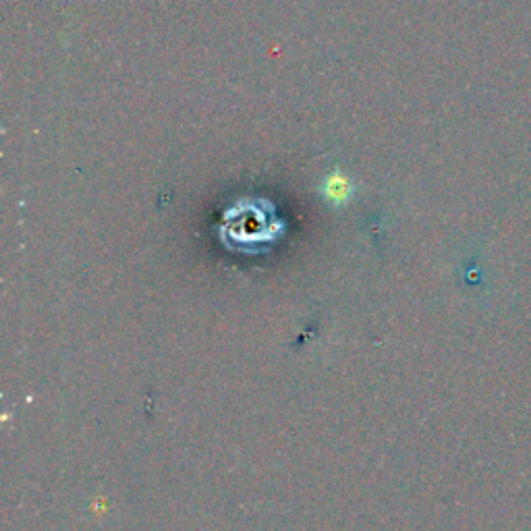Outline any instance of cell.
Returning a JSON list of instances; mask_svg holds the SVG:
<instances>
[{"label":"cell","instance_id":"cell-1","mask_svg":"<svg viewBox=\"0 0 531 531\" xmlns=\"http://www.w3.org/2000/svg\"><path fill=\"white\" fill-rule=\"evenodd\" d=\"M324 195L332 204H345L351 198V183L341 175H332L324 183Z\"/></svg>","mask_w":531,"mask_h":531}]
</instances>
